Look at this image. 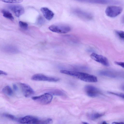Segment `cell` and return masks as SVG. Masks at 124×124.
Masks as SVG:
<instances>
[{"instance_id":"1","label":"cell","mask_w":124,"mask_h":124,"mask_svg":"<svg viewBox=\"0 0 124 124\" xmlns=\"http://www.w3.org/2000/svg\"><path fill=\"white\" fill-rule=\"evenodd\" d=\"M60 72L61 73L73 77L85 82H96L98 81L96 76L86 73L65 70H61Z\"/></svg>"},{"instance_id":"2","label":"cell","mask_w":124,"mask_h":124,"mask_svg":"<svg viewBox=\"0 0 124 124\" xmlns=\"http://www.w3.org/2000/svg\"><path fill=\"white\" fill-rule=\"evenodd\" d=\"M51 31L57 33L64 34L70 32L71 29L70 26L63 24H54L49 27Z\"/></svg>"},{"instance_id":"3","label":"cell","mask_w":124,"mask_h":124,"mask_svg":"<svg viewBox=\"0 0 124 124\" xmlns=\"http://www.w3.org/2000/svg\"><path fill=\"white\" fill-rule=\"evenodd\" d=\"M53 98L52 95L46 93L41 95L32 97V99L39 103L46 105L50 103Z\"/></svg>"},{"instance_id":"4","label":"cell","mask_w":124,"mask_h":124,"mask_svg":"<svg viewBox=\"0 0 124 124\" xmlns=\"http://www.w3.org/2000/svg\"><path fill=\"white\" fill-rule=\"evenodd\" d=\"M122 8L119 6H110L106 9L105 12L106 15L111 17H114L120 15L122 12Z\"/></svg>"},{"instance_id":"5","label":"cell","mask_w":124,"mask_h":124,"mask_svg":"<svg viewBox=\"0 0 124 124\" xmlns=\"http://www.w3.org/2000/svg\"><path fill=\"white\" fill-rule=\"evenodd\" d=\"M31 79L35 81L51 82H56L60 80L59 78L56 77H49L41 74H34L32 77Z\"/></svg>"},{"instance_id":"6","label":"cell","mask_w":124,"mask_h":124,"mask_svg":"<svg viewBox=\"0 0 124 124\" xmlns=\"http://www.w3.org/2000/svg\"><path fill=\"white\" fill-rule=\"evenodd\" d=\"M84 90L87 96L91 97H96L101 93L98 89L92 85H86L85 87Z\"/></svg>"},{"instance_id":"7","label":"cell","mask_w":124,"mask_h":124,"mask_svg":"<svg viewBox=\"0 0 124 124\" xmlns=\"http://www.w3.org/2000/svg\"><path fill=\"white\" fill-rule=\"evenodd\" d=\"M90 57L93 60L105 66H108L109 65L108 59L103 56L93 53L91 54Z\"/></svg>"},{"instance_id":"8","label":"cell","mask_w":124,"mask_h":124,"mask_svg":"<svg viewBox=\"0 0 124 124\" xmlns=\"http://www.w3.org/2000/svg\"><path fill=\"white\" fill-rule=\"evenodd\" d=\"M20 85L23 94L25 97H30L34 94L35 92L34 90L28 85L20 83Z\"/></svg>"},{"instance_id":"9","label":"cell","mask_w":124,"mask_h":124,"mask_svg":"<svg viewBox=\"0 0 124 124\" xmlns=\"http://www.w3.org/2000/svg\"><path fill=\"white\" fill-rule=\"evenodd\" d=\"M8 6L9 8L17 17H20L24 13V9L21 6L18 5H10Z\"/></svg>"},{"instance_id":"10","label":"cell","mask_w":124,"mask_h":124,"mask_svg":"<svg viewBox=\"0 0 124 124\" xmlns=\"http://www.w3.org/2000/svg\"><path fill=\"white\" fill-rule=\"evenodd\" d=\"M38 119L34 116H27L18 119V121L22 124H35Z\"/></svg>"},{"instance_id":"11","label":"cell","mask_w":124,"mask_h":124,"mask_svg":"<svg viewBox=\"0 0 124 124\" xmlns=\"http://www.w3.org/2000/svg\"><path fill=\"white\" fill-rule=\"evenodd\" d=\"M40 11L45 18L48 20L52 19L54 16L53 12L47 8L42 7Z\"/></svg>"},{"instance_id":"12","label":"cell","mask_w":124,"mask_h":124,"mask_svg":"<svg viewBox=\"0 0 124 124\" xmlns=\"http://www.w3.org/2000/svg\"><path fill=\"white\" fill-rule=\"evenodd\" d=\"M101 75L112 78H116L118 77L119 75L116 72L109 70H103L99 72Z\"/></svg>"},{"instance_id":"13","label":"cell","mask_w":124,"mask_h":124,"mask_svg":"<svg viewBox=\"0 0 124 124\" xmlns=\"http://www.w3.org/2000/svg\"><path fill=\"white\" fill-rule=\"evenodd\" d=\"M3 51L7 53L15 54L19 52V50L16 47L11 46H5L3 48Z\"/></svg>"},{"instance_id":"14","label":"cell","mask_w":124,"mask_h":124,"mask_svg":"<svg viewBox=\"0 0 124 124\" xmlns=\"http://www.w3.org/2000/svg\"><path fill=\"white\" fill-rule=\"evenodd\" d=\"M74 12L76 15L84 18L90 19L92 17V15L90 13L80 10L76 9Z\"/></svg>"},{"instance_id":"15","label":"cell","mask_w":124,"mask_h":124,"mask_svg":"<svg viewBox=\"0 0 124 124\" xmlns=\"http://www.w3.org/2000/svg\"><path fill=\"white\" fill-rule=\"evenodd\" d=\"M85 1L90 3L102 4L117 3V2L114 1L109 0H89Z\"/></svg>"},{"instance_id":"16","label":"cell","mask_w":124,"mask_h":124,"mask_svg":"<svg viewBox=\"0 0 124 124\" xmlns=\"http://www.w3.org/2000/svg\"><path fill=\"white\" fill-rule=\"evenodd\" d=\"M3 16L5 18L11 20L14 19V18L12 14L7 10L3 9L1 11Z\"/></svg>"},{"instance_id":"17","label":"cell","mask_w":124,"mask_h":124,"mask_svg":"<svg viewBox=\"0 0 124 124\" xmlns=\"http://www.w3.org/2000/svg\"><path fill=\"white\" fill-rule=\"evenodd\" d=\"M47 93L57 96H62L64 95V93L61 91L57 89H52L49 90Z\"/></svg>"},{"instance_id":"18","label":"cell","mask_w":124,"mask_h":124,"mask_svg":"<svg viewBox=\"0 0 124 124\" xmlns=\"http://www.w3.org/2000/svg\"><path fill=\"white\" fill-rule=\"evenodd\" d=\"M2 91L4 93L9 96H11L13 94L12 89L8 86H6L4 87L2 89Z\"/></svg>"},{"instance_id":"19","label":"cell","mask_w":124,"mask_h":124,"mask_svg":"<svg viewBox=\"0 0 124 124\" xmlns=\"http://www.w3.org/2000/svg\"><path fill=\"white\" fill-rule=\"evenodd\" d=\"M53 120L50 118L44 120H40L39 119L36 124H52Z\"/></svg>"},{"instance_id":"20","label":"cell","mask_w":124,"mask_h":124,"mask_svg":"<svg viewBox=\"0 0 124 124\" xmlns=\"http://www.w3.org/2000/svg\"><path fill=\"white\" fill-rule=\"evenodd\" d=\"M19 23L20 26L22 29L25 30H27L28 25L26 23L22 21H20Z\"/></svg>"},{"instance_id":"21","label":"cell","mask_w":124,"mask_h":124,"mask_svg":"<svg viewBox=\"0 0 124 124\" xmlns=\"http://www.w3.org/2000/svg\"><path fill=\"white\" fill-rule=\"evenodd\" d=\"M116 33L121 39L124 41V31H116Z\"/></svg>"},{"instance_id":"22","label":"cell","mask_w":124,"mask_h":124,"mask_svg":"<svg viewBox=\"0 0 124 124\" xmlns=\"http://www.w3.org/2000/svg\"><path fill=\"white\" fill-rule=\"evenodd\" d=\"M104 114L102 113H94L91 116V118L92 120H94L102 116Z\"/></svg>"},{"instance_id":"23","label":"cell","mask_w":124,"mask_h":124,"mask_svg":"<svg viewBox=\"0 0 124 124\" xmlns=\"http://www.w3.org/2000/svg\"><path fill=\"white\" fill-rule=\"evenodd\" d=\"M3 116L5 117L14 120H18V119H17L16 117L13 115L8 114H5L3 115Z\"/></svg>"},{"instance_id":"24","label":"cell","mask_w":124,"mask_h":124,"mask_svg":"<svg viewBox=\"0 0 124 124\" xmlns=\"http://www.w3.org/2000/svg\"><path fill=\"white\" fill-rule=\"evenodd\" d=\"M108 93H109L117 96L124 99V93H116L111 91H108Z\"/></svg>"},{"instance_id":"25","label":"cell","mask_w":124,"mask_h":124,"mask_svg":"<svg viewBox=\"0 0 124 124\" xmlns=\"http://www.w3.org/2000/svg\"><path fill=\"white\" fill-rule=\"evenodd\" d=\"M2 1L6 3H18L22 2V0H3Z\"/></svg>"},{"instance_id":"26","label":"cell","mask_w":124,"mask_h":124,"mask_svg":"<svg viewBox=\"0 0 124 124\" xmlns=\"http://www.w3.org/2000/svg\"><path fill=\"white\" fill-rule=\"evenodd\" d=\"M44 20L43 17L41 16H39L37 20V23L40 25L43 24L44 22Z\"/></svg>"},{"instance_id":"27","label":"cell","mask_w":124,"mask_h":124,"mask_svg":"<svg viewBox=\"0 0 124 124\" xmlns=\"http://www.w3.org/2000/svg\"><path fill=\"white\" fill-rule=\"evenodd\" d=\"M115 63L124 68V62L116 61L115 62Z\"/></svg>"},{"instance_id":"28","label":"cell","mask_w":124,"mask_h":124,"mask_svg":"<svg viewBox=\"0 0 124 124\" xmlns=\"http://www.w3.org/2000/svg\"><path fill=\"white\" fill-rule=\"evenodd\" d=\"M0 75H7V73L6 72L2 70H0Z\"/></svg>"},{"instance_id":"29","label":"cell","mask_w":124,"mask_h":124,"mask_svg":"<svg viewBox=\"0 0 124 124\" xmlns=\"http://www.w3.org/2000/svg\"><path fill=\"white\" fill-rule=\"evenodd\" d=\"M13 89L15 91H17L18 90V87L17 85L15 84H13Z\"/></svg>"},{"instance_id":"30","label":"cell","mask_w":124,"mask_h":124,"mask_svg":"<svg viewBox=\"0 0 124 124\" xmlns=\"http://www.w3.org/2000/svg\"><path fill=\"white\" fill-rule=\"evenodd\" d=\"M112 124H124V123L123 122H113L112 123Z\"/></svg>"},{"instance_id":"31","label":"cell","mask_w":124,"mask_h":124,"mask_svg":"<svg viewBox=\"0 0 124 124\" xmlns=\"http://www.w3.org/2000/svg\"><path fill=\"white\" fill-rule=\"evenodd\" d=\"M121 88L124 91V85H123L121 86Z\"/></svg>"},{"instance_id":"32","label":"cell","mask_w":124,"mask_h":124,"mask_svg":"<svg viewBox=\"0 0 124 124\" xmlns=\"http://www.w3.org/2000/svg\"><path fill=\"white\" fill-rule=\"evenodd\" d=\"M101 124H108L106 121H103Z\"/></svg>"},{"instance_id":"33","label":"cell","mask_w":124,"mask_h":124,"mask_svg":"<svg viewBox=\"0 0 124 124\" xmlns=\"http://www.w3.org/2000/svg\"><path fill=\"white\" fill-rule=\"evenodd\" d=\"M82 124H89L87 122H83L82 123Z\"/></svg>"}]
</instances>
